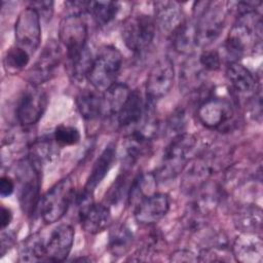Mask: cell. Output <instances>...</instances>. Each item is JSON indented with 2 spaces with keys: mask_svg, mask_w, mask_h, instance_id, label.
I'll list each match as a JSON object with an SVG mask.
<instances>
[{
  "mask_svg": "<svg viewBox=\"0 0 263 263\" xmlns=\"http://www.w3.org/2000/svg\"><path fill=\"white\" fill-rule=\"evenodd\" d=\"M262 18L257 11L239 13L224 42L228 63L238 62L248 51L261 52Z\"/></svg>",
  "mask_w": 263,
  "mask_h": 263,
  "instance_id": "obj_1",
  "label": "cell"
},
{
  "mask_svg": "<svg viewBox=\"0 0 263 263\" xmlns=\"http://www.w3.org/2000/svg\"><path fill=\"white\" fill-rule=\"evenodd\" d=\"M194 24L196 46L206 48L222 34L225 27L226 8L218 2H196Z\"/></svg>",
  "mask_w": 263,
  "mask_h": 263,
  "instance_id": "obj_2",
  "label": "cell"
},
{
  "mask_svg": "<svg viewBox=\"0 0 263 263\" xmlns=\"http://www.w3.org/2000/svg\"><path fill=\"white\" fill-rule=\"evenodd\" d=\"M196 145V138L189 133L173 137L164 149L160 166L154 176L156 181L166 182L174 180L184 171L188 163V155Z\"/></svg>",
  "mask_w": 263,
  "mask_h": 263,
  "instance_id": "obj_3",
  "label": "cell"
},
{
  "mask_svg": "<svg viewBox=\"0 0 263 263\" xmlns=\"http://www.w3.org/2000/svg\"><path fill=\"white\" fill-rule=\"evenodd\" d=\"M122 68V54L113 45H103L99 48L87 75V80L93 88L106 90L116 82Z\"/></svg>",
  "mask_w": 263,
  "mask_h": 263,
  "instance_id": "obj_4",
  "label": "cell"
},
{
  "mask_svg": "<svg viewBox=\"0 0 263 263\" xmlns=\"http://www.w3.org/2000/svg\"><path fill=\"white\" fill-rule=\"evenodd\" d=\"M41 172L42 168L36 165L28 156L17 164L18 202L22 212L28 217H32L39 208Z\"/></svg>",
  "mask_w": 263,
  "mask_h": 263,
  "instance_id": "obj_5",
  "label": "cell"
},
{
  "mask_svg": "<svg viewBox=\"0 0 263 263\" xmlns=\"http://www.w3.org/2000/svg\"><path fill=\"white\" fill-rule=\"evenodd\" d=\"M76 196L75 187L71 177L67 176L55 183L40 199L39 214L46 224L61 220Z\"/></svg>",
  "mask_w": 263,
  "mask_h": 263,
  "instance_id": "obj_6",
  "label": "cell"
},
{
  "mask_svg": "<svg viewBox=\"0 0 263 263\" xmlns=\"http://www.w3.org/2000/svg\"><path fill=\"white\" fill-rule=\"evenodd\" d=\"M156 32L154 18L146 13L133 14L121 26V38L124 45L135 53L146 51L152 44Z\"/></svg>",
  "mask_w": 263,
  "mask_h": 263,
  "instance_id": "obj_7",
  "label": "cell"
},
{
  "mask_svg": "<svg viewBox=\"0 0 263 263\" xmlns=\"http://www.w3.org/2000/svg\"><path fill=\"white\" fill-rule=\"evenodd\" d=\"M218 168V162L213 153H203L187 163L182 172L180 184L185 194H193L204 185Z\"/></svg>",
  "mask_w": 263,
  "mask_h": 263,
  "instance_id": "obj_8",
  "label": "cell"
},
{
  "mask_svg": "<svg viewBox=\"0 0 263 263\" xmlns=\"http://www.w3.org/2000/svg\"><path fill=\"white\" fill-rule=\"evenodd\" d=\"M47 95L38 85L29 84L21 95L15 116L23 127H29L36 124L43 116L47 107Z\"/></svg>",
  "mask_w": 263,
  "mask_h": 263,
  "instance_id": "obj_9",
  "label": "cell"
},
{
  "mask_svg": "<svg viewBox=\"0 0 263 263\" xmlns=\"http://www.w3.org/2000/svg\"><path fill=\"white\" fill-rule=\"evenodd\" d=\"M87 25L82 14L70 13L60 22L59 38L66 48V57L71 58L87 47Z\"/></svg>",
  "mask_w": 263,
  "mask_h": 263,
  "instance_id": "obj_10",
  "label": "cell"
},
{
  "mask_svg": "<svg viewBox=\"0 0 263 263\" xmlns=\"http://www.w3.org/2000/svg\"><path fill=\"white\" fill-rule=\"evenodd\" d=\"M62 62V48L59 41L50 39L43 46L38 59L28 72L29 84L40 86L50 80Z\"/></svg>",
  "mask_w": 263,
  "mask_h": 263,
  "instance_id": "obj_11",
  "label": "cell"
},
{
  "mask_svg": "<svg viewBox=\"0 0 263 263\" xmlns=\"http://www.w3.org/2000/svg\"><path fill=\"white\" fill-rule=\"evenodd\" d=\"M234 115L233 107L225 98L209 96L203 99L197 109V118L200 123L209 129L226 127Z\"/></svg>",
  "mask_w": 263,
  "mask_h": 263,
  "instance_id": "obj_12",
  "label": "cell"
},
{
  "mask_svg": "<svg viewBox=\"0 0 263 263\" xmlns=\"http://www.w3.org/2000/svg\"><path fill=\"white\" fill-rule=\"evenodd\" d=\"M14 37L16 45L31 55L38 49L41 42V22L40 16L31 6L20 12L14 25Z\"/></svg>",
  "mask_w": 263,
  "mask_h": 263,
  "instance_id": "obj_13",
  "label": "cell"
},
{
  "mask_svg": "<svg viewBox=\"0 0 263 263\" xmlns=\"http://www.w3.org/2000/svg\"><path fill=\"white\" fill-rule=\"evenodd\" d=\"M175 81L174 62L167 55L159 58L151 67L146 80V95L150 102L165 97Z\"/></svg>",
  "mask_w": 263,
  "mask_h": 263,
  "instance_id": "obj_14",
  "label": "cell"
},
{
  "mask_svg": "<svg viewBox=\"0 0 263 263\" xmlns=\"http://www.w3.org/2000/svg\"><path fill=\"white\" fill-rule=\"evenodd\" d=\"M170 196L165 193L153 192L140 199L135 206L136 221L145 226H152L165 217L170 210Z\"/></svg>",
  "mask_w": 263,
  "mask_h": 263,
  "instance_id": "obj_15",
  "label": "cell"
},
{
  "mask_svg": "<svg viewBox=\"0 0 263 263\" xmlns=\"http://www.w3.org/2000/svg\"><path fill=\"white\" fill-rule=\"evenodd\" d=\"M75 231L69 224H61L57 226L44 239L45 261L62 262L69 256L73 242Z\"/></svg>",
  "mask_w": 263,
  "mask_h": 263,
  "instance_id": "obj_16",
  "label": "cell"
},
{
  "mask_svg": "<svg viewBox=\"0 0 263 263\" xmlns=\"http://www.w3.org/2000/svg\"><path fill=\"white\" fill-rule=\"evenodd\" d=\"M154 15L156 27L168 37L186 21L182 6L176 1L154 2Z\"/></svg>",
  "mask_w": 263,
  "mask_h": 263,
  "instance_id": "obj_17",
  "label": "cell"
},
{
  "mask_svg": "<svg viewBox=\"0 0 263 263\" xmlns=\"http://www.w3.org/2000/svg\"><path fill=\"white\" fill-rule=\"evenodd\" d=\"M79 222L83 230L89 234L104 231L111 223V212L104 203L89 202L79 210Z\"/></svg>",
  "mask_w": 263,
  "mask_h": 263,
  "instance_id": "obj_18",
  "label": "cell"
},
{
  "mask_svg": "<svg viewBox=\"0 0 263 263\" xmlns=\"http://www.w3.org/2000/svg\"><path fill=\"white\" fill-rule=\"evenodd\" d=\"M235 261L241 263H261L263 260V242L258 233H240L231 247Z\"/></svg>",
  "mask_w": 263,
  "mask_h": 263,
  "instance_id": "obj_19",
  "label": "cell"
},
{
  "mask_svg": "<svg viewBox=\"0 0 263 263\" xmlns=\"http://www.w3.org/2000/svg\"><path fill=\"white\" fill-rule=\"evenodd\" d=\"M147 113V105L140 90H132L127 100L117 113L116 121L121 128H135L143 121Z\"/></svg>",
  "mask_w": 263,
  "mask_h": 263,
  "instance_id": "obj_20",
  "label": "cell"
},
{
  "mask_svg": "<svg viewBox=\"0 0 263 263\" xmlns=\"http://www.w3.org/2000/svg\"><path fill=\"white\" fill-rule=\"evenodd\" d=\"M116 158V149L113 143L108 144L96 159L90 170V174L83 187V192L92 195L97 186L104 180L109 173Z\"/></svg>",
  "mask_w": 263,
  "mask_h": 263,
  "instance_id": "obj_21",
  "label": "cell"
},
{
  "mask_svg": "<svg viewBox=\"0 0 263 263\" xmlns=\"http://www.w3.org/2000/svg\"><path fill=\"white\" fill-rule=\"evenodd\" d=\"M225 74L231 87L238 93H253L261 85L257 77L238 62L228 63Z\"/></svg>",
  "mask_w": 263,
  "mask_h": 263,
  "instance_id": "obj_22",
  "label": "cell"
},
{
  "mask_svg": "<svg viewBox=\"0 0 263 263\" xmlns=\"http://www.w3.org/2000/svg\"><path fill=\"white\" fill-rule=\"evenodd\" d=\"M76 106L85 120H95L104 115L103 91L83 89L76 97Z\"/></svg>",
  "mask_w": 263,
  "mask_h": 263,
  "instance_id": "obj_23",
  "label": "cell"
},
{
  "mask_svg": "<svg viewBox=\"0 0 263 263\" xmlns=\"http://www.w3.org/2000/svg\"><path fill=\"white\" fill-rule=\"evenodd\" d=\"M233 224L240 233H259L262 228V210L256 204L238 208L233 216Z\"/></svg>",
  "mask_w": 263,
  "mask_h": 263,
  "instance_id": "obj_24",
  "label": "cell"
},
{
  "mask_svg": "<svg viewBox=\"0 0 263 263\" xmlns=\"http://www.w3.org/2000/svg\"><path fill=\"white\" fill-rule=\"evenodd\" d=\"M130 89L123 82H114L106 90L103 91L104 100V115L116 116L125 101L127 100Z\"/></svg>",
  "mask_w": 263,
  "mask_h": 263,
  "instance_id": "obj_25",
  "label": "cell"
},
{
  "mask_svg": "<svg viewBox=\"0 0 263 263\" xmlns=\"http://www.w3.org/2000/svg\"><path fill=\"white\" fill-rule=\"evenodd\" d=\"M204 70L200 67L198 61L189 59L184 63L182 69L180 70V88L184 92H195L200 90L203 86Z\"/></svg>",
  "mask_w": 263,
  "mask_h": 263,
  "instance_id": "obj_26",
  "label": "cell"
},
{
  "mask_svg": "<svg viewBox=\"0 0 263 263\" xmlns=\"http://www.w3.org/2000/svg\"><path fill=\"white\" fill-rule=\"evenodd\" d=\"M58 148L53 138H40L30 145L28 157L40 168H43L44 164L53 159Z\"/></svg>",
  "mask_w": 263,
  "mask_h": 263,
  "instance_id": "obj_27",
  "label": "cell"
},
{
  "mask_svg": "<svg viewBox=\"0 0 263 263\" xmlns=\"http://www.w3.org/2000/svg\"><path fill=\"white\" fill-rule=\"evenodd\" d=\"M134 232L126 224L116 225L109 234V250L113 256L126 254L134 242Z\"/></svg>",
  "mask_w": 263,
  "mask_h": 263,
  "instance_id": "obj_28",
  "label": "cell"
},
{
  "mask_svg": "<svg viewBox=\"0 0 263 263\" xmlns=\"http://www.w3.org/2000/svg\"><path fill=\"white\" fill-rule=\"evenodd\" d=\"M174 49L182 54H190L196 46L194 24L185 21L170 37Z\"/></svg>",
  "mask_w": 263,
  "mask_h": 263,
  "instance_id": "obj_29",
  "label": "cell"
},
{
  "mask_svg": "<svg viewBox=\"0 0 263 263\" xmlns=\"http://www.w3.org/2000/svg\"><path fill=\"white\" fill-rule=\"evenodd\" d=\"M119 4L114 1H87L88 12L100 26L109 25L117 15Z\"/></svg>",
  "mask_w": 263,
  "mask_h": 263,
  "instance_id": "obj_30",
  "label": "cell"
},
{
  "mask_svg": "<svg viewBox=\"0 0 263 263\" xmlns=\"http://www.w3.org/2000/svg\"><path fill=\"white\" fill-rule=\"evenodd\" d=\"M93 61V57L89 47H85L78 54L67 58V68L69 75L76 81H81L87 78L89 73L91 64Z\"/></svg>",
  "mask_w": 263,
  "mask_h": 263,
  "instance_id": "obj_31",
  "label": "cell"
},
{
  "mask_svg": "<svg viewBox=\"0 0 263 263\" xmlns=\"http://www.w3.org/2000/svg\"><path fill=\"white\" fill-rule=\"evenodd\" d=\"M20 261H45L44 238L39 233L32 234L23 241L20 251Z\"/></svg>",
  "mask_w": 263,
  "mask_h": 263,
  "instance_id": "obj_32",
  "label": "cell"
},
{
  "mask_svg": "<svg viewBox=\"0 0 263 263\" xmlns=\"http://www.w3.org/2000/svg\"><path fill=\"white\" fill-rule=\"evenodd\" d=\"M31 54L22 47L14 45L8 48L3 58V66L6 73L14 75L26 68Z\"/></svg>",
  "mask_w": 263,
  "mask_h": 263,
  "instance_id": "obj_33",
  "label": "cell"
},
{
  "mask_svg": "<svg viewBox=\"0 0 263 263\" xmlns=\"http://www.w3.org/2000/svg\"><path fill=\"white\" fill-rule=\"evenodd\" d=\"M52 138L59 147H68L76 145L80 141L78 128L72 125H58L53 132Z\"/></svg>",
  "mask_w": 263,
  "mask_h": 263,
  "instance_id": "obj_34",
  "label": "cell"
},
{
  "mask_svg": "<svg viewBox=\"0 0 263 263\" xmlns=\"http://www.w3.org/2000/svg\"><path fill=\"white\" fill-rule=\"evenodd\" d=\"M126 181H127V178L123 173L116 178L115 182L113 183L112 187L110 188V190L106 195V201L108 203L114 205V204H117L119 201H121L123 196L127 197L129 186L127 185Z\"/></svg>",
  "mask_w": 263,
  "mask_h": 263,
  "instance_id": "obj_35",
  "label": "cell"
},
{
  "mask_svg": "<svg viewBox=\"0 0 263 263\" xmlns=\"http://www.w3.org/2000/svg\"><path fill=\"white\" fill-rule=\"evenodd\" d=\"M187 125V116L184 109L179 108L173 112L166 122L167 132L173 135V137L185 133Z\"/></svg>",
  "mask_w": 263,
  "mask_h": 263,
  "instance_id": "obj_36",
  "label": "cell"
},
{
  "mask_svg": "<svg viewBox=\"0 0 263 263\" xmlns=\"http://www.w3.org/2000/svg\"><path fill=\"white\" fill-rule=\"evenodd\" d=\"M197 61L204 71H217L221 67L222 57L217 50L203 49Z\"/></svg>",
  "mask_w": 263,
  "mask_h": 263,
  "instance_id": "obj_37",
  "label": "cell"
},
{
  "mask_svg": "<svg viewBox=\"0 0 263 263\" xmlns=\"http://www.w3.org/2000/svg\"><path fill=\"white\" fill-rule=\"evenodd\" d=\"M30 6L36 10L38 15L40 16V20L48 22L52 17L53 9H54L53 1H50V0L32 1V2H30Z\"/></svg>",
  "mask_w": 263,
  "mask_h": 263,
  "instance_id": "obj_38",
  "label": "cell"
},
{
  "mask_svg": "<svg viewBox=\"0 0 263 263\" xmlns=\"http://www.w3.org/2000/svg\"><path fill=\"white\" fill-rule=\"evenodd\" d=\"M250 113L254 120L261 122L262 120V91L261 85L252 93L250 100Z\"/></svg>",
  "mask_w": 263,
  "mask_h": 263,
  "instance_id": "obj_39",
  "label": "cell"
},
{
  "mask_svg": "<svg viewBox=\"0 0 263 263\" xmlns=\"http://www.w3.org/2000/svg\"><path fill=\"white\" fill-rule=\"evenodd\" d=\"M170 260L172 262H197L199 261V257L192 251L180 249L172 253Z\"/></svg>",
  "mask_w": 263,
  "mask_h": 263,
  "instance_id": "obj_40",
  "label": "cell"
},
{
  "mask_svg": "<svg viewBox=\"0 0 263 263\" xmlns=\"http://www.w3.org/2000/svg\"><path fill=\"white\" fill-rule=\"evenodd\" d=\"M15 188L14 181L9 176H2L0 179V195L1 197L10 196Z\"/></svg>",
  "mask_w": 263,
  "mask_h": 263,
  "instance_id": "obj_41",
  "label": "cell"
},
{
  "mask_svg": "<svg viewBox=\"0 0 263 263\" xmlns=\"http://www.w3.org/2000/svg\"><path fill=\"white\" fill-rule=\"evenodd\" d=\"M12 218H13L12 211L9 208L2 205L1 206V229L2 230H4L10 225Z\"/></svg>",
  "mask_w": 263,
  "mask_h": 263,
  "instance_id": "obj_42",
  "label": "cell"
},
{
  "mask_svg": "<svg viewBox=\"0 0 263 263\" xmlns=\"http://www.w3.org/2000/svg\"><path fill=\"white\" fill-rule=\"evenodd\" d=\"M14 236L9 232H2L1 235V255L3 256L13 243Z\"/></svg>",
  "mask_w": 263,
  "mask_h": 263,
  "instance_id": "obj_43",
  "label": "cell"
}]
</instances>
